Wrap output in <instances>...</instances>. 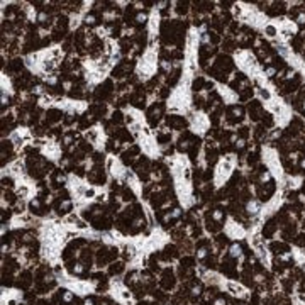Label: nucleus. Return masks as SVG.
<instances>
[{"label":"nucleus","instance_id":"1","mask_svg":"<svg viewBox=\"0 0 305 305\" xmlns=\"http://www.w3.org/2000/svg\"><path fill=\"white\" fill-rule=\"evenodd\" d=\"M227 115H229L231 119H234V121H241L242 115H244V109H242V107H237V105H231L229 109H227Z\"/></svg>","mask_w":305,"mask_h":305},{"label":"nucleus","instance_id":"2","mask_svg":"<svg viewBox=\"0 0 305 305\" xmlns=\"http://www.w3.org/2000/svg\"><path fill=\"white\" fill-rule=\"evenodd\" d=\"M168 124L173 127V129H183L185 121L181 117H176V115H169L168 117Z\"/></svg>","mask_w":305,"mask_h":305},{"label":"nucleus","instance_id":"3","mask_svg":"<svg viewBox=\"0 0 305 305\" xmlns=\"http://www.w3.org/2000/svg\"><path fill=\"white\" fill-rule=\"evenodd\" d=\"M193 144H195L193 139L188 137V136H187V137H181L180 141H178V148L181 149V151H188L190 148H193Z\"/></svg>","mask_w":305,"mask_h":305},{"label":"nucleus","instance_id":"4","mask_svg":"<svg viewBox=\"0 0 305 305\" xmlns=\"http://www.w3.org/2000/svg\"><path fill=\"white\" fill-rule=\"evenodd\" d=\"M69 210H71V200L69 198H63L58 202V212L60 214H66Z\"/></svg>","mask_w":305,"mask_h":305},{"label":"nucleus","instance_id":"5","mask_svg":"<svg viewBox=\"0 0 305 305\" xmlns=\"http://www.w3.org/2000/svg\"><path fill=\"white\" fill-rule=\"evenodd\" d=\"M29 208L32 212H36V214H41V208H42V200L37 198V197H34L32 200L29 202Z\"/></svg>","mask_w":305,"mask_h":305},{"label":"nucleus","instance_id":"6","mask_svg":"<svg viewBox=\"0 0 305 305\" xmlns=\"http://www.w3.org/2000/svg\"><path fill=\"white\" fill-rule=\"evenodd\" d=\"M53 181H55V185H58V187H63V185L66 183V175H64L63 171H56L55 175H53Z\"/></svg>","mask_w":305,"mask_h":305},{"label":"nucleus","instance_id":"7","mask_svg":"<svg viewBox=\"0 0 305 305\" xmlns=\"http://www.w3.org/2000/svg\"><path fill=\"white\" fill-rule=\"evenodd\" d=\"M134 22H136L137 26H144L146 22H148V14H146V12H136V15H134Z\"/></svg>","mask_w":305,"mask_h":305},{"label":"nucleus","instance_id":"8","mask_svg":"<svg viewBox=\"0 0 305 305\" xmlns=\"http://www.w3.org/2000/svg\"><path fill=\"white\" fill-rule=\"evenodd\" d=\"M210 217H212V221H214V222H222L224 221V210H221V208H214L212 214H210Z\"/></svg>","mask_w":305,"mask_h":305},{"label":"nucleus","instance_id":"9","mask_svg":"<svg viewBox=\"0 0 305 305\" xmlns=\"http://www.w3.org/2000/svg\"><path fill=\"white\" fill-rule=\"evenodd\" d=\"M161 112H163V107H161V105H154L153 107V109H151V112H149V117H151V121H154V119H156V121H158V119H160V115H161Z\"/></svg>","mask_w":305,"mask_h":305},{"label":"nucleus","instance_id":"10","mask_svg":"<svg viewBox=\"0 0 305 305\" xmlns=\"http://www.w3.org/2000/svg\"><path fill=\"white\" fill-rule=\"evenodd\" d=\"M242 248H241V244H232L231 246V249H229V254H231V258H237V256H241V251Z\"/></svg>","mask_w":305,"mask_h":305},{"label":"nucleus","instance_id":"11","mask_svg":"<svg viewBox=\"0 0 305 305\" xmlns=\"http://www.w3.org/2000/svg\"><path fill=\"white\" fill-rule=\"evenodd\" d=\"M97 22H98V19H97V15H95V14H87V15H85V24H87V26H97Z\"/></svg>","mask_w":305,"mask_h":305},{"label":"nucleus","instance_id":"12","mask_svg":"<svg viewBox=\"0 0 305 305\" xmlns=\"http://www.w3.org/2000/svg\"><path fill=\"white\" fill-rule=\"evenodd\" d=\"M73 298H75V295H73V293L69 292V290H61V300H63V302L69 303Z\"/></svg>","mask_w":305,"mask_h":305},{"label":"nucleus","instance_id":"13","mask_svg":"<svg viewBox=\"0 0 305 305\" xmlns=\"http://www.w3.org/2000/svg\"><path fill=\"white\" fill-rule=\"evenodd\" d=\"M202 290H203V288H202V285H200V283H193V285H192V288H190V293L193 297H198V295H202Z\"/></svg>","mask_w":305,"mask_h":305},{"label":"nucleus","instance_id":"14","mask_svg":"<svg viewBox=\"0 0 305 305\" xmlns=\"http://www.w3.org/2000/svg\"><path fill=\"white\" fill-rule=\"evenodd\" d=\"M207 253H208L207 248H203V246H202V248H198V249H197V260H205Z\"/></svg>","mask_w":305,"mask_h":305},{"label":"nucleus","instance_id":"15","mask_svg":"<svg viewBox=\"0 0 305 305\" xmlns=\"http://www.w3.org/2000/svg\"><path fill=\"white\" fill-rule=\"evenodd\" d=\"M48 19H49V15L46 14V12H39V14H37V22H39V24H48Z\"/></svg>","mask_w":305,"mask_h":305},{"label":"nucleus","instance_id":"16","mask_svg":"<svg viewBox=\"0 0 305 305\" xmlns=\"http://www.w3.org/2000/svg\"><path fill=\"white\" fill-rule=\"evenodd\" d=\"M83 271H85V266L82 263H75V266H73V273H75V275H82Z\"/></svg>","mask_w":305,"mask_h":305},{"label":"nucleus","instance_id":"17","mask_svg":"<svg viewBox=\"0 0 305 305\" xmlns=\"http://www.w3.org/2000/svg\"><path fill=\"white\" fill-rule=\"evenodd\" d=\"M171 219H180L181 217V208L180 207H175V208H171Z\"/></svg>","mask_w":305,"mask_h":305},{"label":"nucleus","instance_id":"18","mask_svg":"<svg viewBox=\"0 0 305 305\" xmlns=\"http://www.w3.org/2000/svg\"><path fill=\"white\" fill-rule=\"evenodd\" d=\"M71 87H73V82H71V80H64V82H63V88H64L66 92L71 90Z\"/></svg>","mask_w":305,"mask_h":305},{"label":"nucleus","instance_id":"19","mask_svg":"<svg viewBox=\"0 0 305 305\" xmlns=\"http://www.w3.org/2000/svg\"><path fill=\"white\" fill-rule=\"evenodd\" d=\"M214 305H227V302H226V298H224V297H219V298L214 300Z\"/></svg>","mask_w":305,"mask_h":305},{"label":"nucleus","instance_id":"20","mask_svg":"<svg viewBox=\"0 0 305 305\" xmlns=\"http://www.w3.org/2000/svg\"><path fill=\"white\" fill-rule=\"evenodd\" d=\"M63 141H64V146H69L73 142V136H71V134H68V136H64Z\"/></svg>","mask_w":305,"mask_h":305},{"label":"nucleus","instance_id":"21","mask_svg":"<svg viewBox=\"0 0 305 305\" xmlns=\"http://www.w3.org/2000/svg\"><path fill=\"white\" fill-rule=\"evenodd\" d=\"M297 22H298L300 26H303L305 24V14H300L298 17H297Z\"/></svg>","mask_w":305,"mask_h":305},{"label":"nucleus","instance_id":"22","mask_svg":"<svg viewBox=\"0 0 305 305\" xmlns=\"http://www.w3.org/2000/svg\"><path fill=\"white\" fill-rule=\"evenodd\" d=\"M266 32H268V36H275V27H266Z\"/></svg>","mask_w":305,"mask_h":305},{"label":"nucleus","instance_id":"23","mask_svg":"<svg viewBox=\"0 0 305 305\" xmlns=\"http://www.w3.org/2000/svg\"><path fill=\"white\" fill-rule=\"evenodd\" d=\"M83 305H95V302H93V298H85Z\"/></svg>","mask_w":305,"mask_h":305},{"label":"nucleus","instance_id":"24","mask_svg":"<svg viewBox=\"0 0 305 305\" xmlns=\"http://www.w3.org/2000/svg\"><path fill=\"white\" fill-rule=\"evenodd\" d=\"M300 168L305 169V158H302V160H300Z\"/></svg>","mask_w":305,"mask_h":305}]
</instances>
